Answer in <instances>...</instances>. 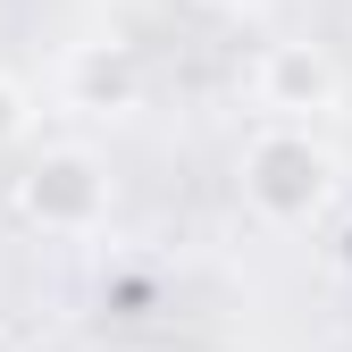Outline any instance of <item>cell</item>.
Masks as SVG:
<instances>
[{"instance_id":"6da1fadb","label":"cell","mask_w":352,"mask_h":352,"mask_svg":"<svg viewBox=\"0 0 352 352\" xmlns=\"http://www.w3.org/2000/svg\"><path fill=\"white\" fill-rule=\"evenodd\" d=\"M235 176H243L252 218H269V227H319L336 201V151L311 126H260L235 160Z\"/></svg>"},{"instance_id":"7a4b0ae2","label":"cell","mask_w":352,"mask_h":352,"mask_svg":"<svg viewBox=\"0 0 352 352\" xmlns=\"http://www.w3.org/2000/svg\"><path fill=\"white\" fill-rule=\"evenodd\" d=\"M17 210L34 218L42 235H93L101 218H109V168L84 151V143H59V151H42L25 168Z\"/></svg>"},{"instance_id":"3957f363","label":"cell","mask_w":352,"mask_h":352,"mask_svg":"<svg viewBox=\"0 0 352 352\" xmlns=\"http://www.w3.org/2000/svg\"><path fill=\"white\" fill-rule=\"evenodd\" d=\"M252 93L269 109V126H311L319 109H336V59L319 42H269L252 67Z\"/></svg>"},{"instance_id":"277c9868","label":"cell","mask_w":352,"mask_h":352,"mask_svg":"<svg viewBox=\"0 0 352 352\" xmlns=\"http://www.w3.org/2000/svg\"><path fill=\"white\" fill-rule=\"evenodd\" d=\"M67 101L93 109V118L143 109V59H135V42H76V51H67Z\"/></svg>"},{"instance_id":"5b68a950","label":"cell","mask_w":352,"mask_h":352,"mask_svg":"<svg viewBox=\"0 0 352 352\" xmlns=\"http://www.w3.org/2000/svg\"><path fill=\"white\" fill-rule=\"evenodd\" d=\"M25 135H34V93L17 76H0V151H17Z\"/></svg>"},{"instance_id":"8992f818","label":"cell","mask_w":352,"mask_h":352,"mask_svg":"<svg viewBox=\"0 0 352 352\" xmlns=\"http://www.w3.org/2000/svg\"><path fill=\"white\" fill-rule=\"evenodd\" d=\"M210 9H243V0H210Z\"/></svg>"},{"instance_id":"52a82bcc","label":"cell","mask_w":352,"mask_h":352,"mask_svg":"<svg viewBox=\"0 0 352 352\" xmlns=\"http://www.w3.org/2000/svg\"><path fill=\"white\" fill-rule=\"evenodd\" d=\"M0 352H9V336H0Z\"/></svg>"}]
</instances>
